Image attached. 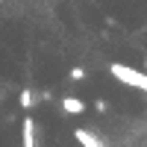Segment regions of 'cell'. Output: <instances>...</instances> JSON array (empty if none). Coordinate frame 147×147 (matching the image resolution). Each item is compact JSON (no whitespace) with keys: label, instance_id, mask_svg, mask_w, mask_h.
Returning <instances> with one entry per match:
<instances>
[{"label":"cell","instance_id":"8992f818","mask_svg":"<svg viewBox=\"0 0 147 147\" xmlns=\"http://www.w3.org/2000/svg\"><path fill=\"white\" fill-rule=\"evenodd\" d=\"M71 80H85V71L82 68H71Z\"/></svg>","mask_w":147,"mask_h":147},{"label":"cell","instance_id":"277c9868","mask_svg":"<svg viewBox=\"0 0 147 147\" xmlns=\"http://www.w3.org/2000/svg\"><path fill=\"white\" fill-rule=\"evenodd\" d=\"M24 147H35V121L24 118Z\"/></svg>","mask_w":147,"mask_h":147},{"label":"cell","instance_id":"3957f363","mask_svg":"<svg viewBox=\"0 0 147 147\" xmlns=\"http://www.w3.org/2000/svg\"><path fill=\"white\" fill-rule=\"evenodd\" d=\"M62 109H65V112L68 115H82V109H85V103L80 100V97H65V100H62Z\"/></svg>","mask_w":147,"mask_h":147},{"label":"cell","instance_id":"6da1fadb","mask_svg":"<svg viewBox=\"0 0 147 147\" xmlns=\"http://www.w3.org/2000/svg\"><path fill=\"white\" fill-rule=\"evenodd\" d=\"M109 74H112L115 80H121V82L132 85V88H141V91H147V74H144V71H136V68H129V65H121V62H115L112 68H109Z\"/></svg>","mask_w":147,"mask_h":147},{"label":"cell","instance_id":"7a4b0ae2","mask_svg":"<svg viewBox=\"0 0 147 147\" xmlns=\"http://www.w3.org/2000/svg\"><path fill=\"white\" fill-rule=\"evenodd\" d=\"M74 138H77L82 147H106V144H103L100 138H97L91 129H77V132H74Z\"/></svg>","mask_w":147,"mask_h":147},{"label":"cell","instance_id":"52a82bcc","mask_svg":"<svg viewBox=\"0 0 147 147\" xmlns=\"http://www.w3.org/2000/svg\"><path fill=\"white\" fill-rule=\"evenodd\" d=\"M144 71H147V59H144Z\"/></svg>","mask_w":147,"mask_h":147},{"label":"cell","instance_id":"5b68a950","mask_svg":"<svg viewBox=\"0 0 147 147\" xmlns=\"http://www.w3.org/2000/svg\"><path fill=\"white\" fill-rule=\"evenodd\" d=\"M18 100H21V106H24V109H32V103H35V97H32V91H30V88H24Z\"/></svg>","mask_w":147,"mask_h":147}]
</instances>
